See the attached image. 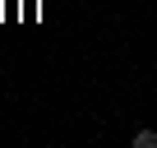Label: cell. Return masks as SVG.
Masks as SVG:
<instances>
[{
	"mask_svg": "<svg viewBox=\"0 0 157 148\" xmlns=\"http://www.w3.org/2000/svg\"><path fill=\"white\" fill-rule=\"evenodd\" d=\"M134 148H157V130H134Z\"/></svg>",
	"mask_w": 157,
	"mask_h": 148,
	"instance_id": "6da1fadb",
	"label": "cell"
}]
</instances>
